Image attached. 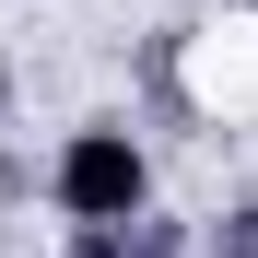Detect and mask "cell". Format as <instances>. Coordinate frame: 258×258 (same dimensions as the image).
I'll list each match as a JSON object with an SVG mask.
<instances>
[{
	"label": "cell",
	"instance_id": "obj_1",
	"mask_svg": "<svg viewBox=\"0 0 258 258\" xmlns=\"http://www.w3.org/2000/svg\"><path fill=\"white\" fill-rule=\"evenodd\" d=\"M47 200H59V223H141L153 211V153L129 129H71L59 164H47Z\"/></svg>",
	"mask_w": 258,
	"mask_h": 258
},
{
	"label": "cell",
	"instance_id": "obj_2",
	"mask_svg": "<svg viewBox=\"0 0 258 258\" xmlns=\"http://www.w3.org/2000/svg\"><path fill=\"white\" fill-rule=\"evenodd\" d=\"M176 94H188L200 117H258V0H246V12L188 24V47H176Z\"/></svg>",
	"mask_w": 258,
	"mask_h": 258
},
{
	"label": "cell",
	"instance_id": "obj_3",
	"mask_svg": "<svg viewBox=\"0 0 258 258\" xmlns=\"http://www.w3.org/2000/svg\"><path fill=\"white\" fill-rule=\"evenodd\" d=\"M0 117H12V59H0Z\"/></svg>",
	"mask_w": 258,
	"mask_h": 258
}]
</instances>
